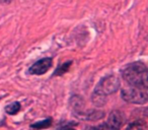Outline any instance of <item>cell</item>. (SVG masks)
I'll return each instance as SVG.
<instances>
[{
	"mask_svg": "<svg viewBox=\"0 0 148 130\" xmlns=\"http://www.w3.org/2000/svg\"><path fill=\"white\" fill-rule=\"evenodd\" d=\"M148 69L143 62L128 64L122 70V77L129 87L148 89Z\"/></svg>",
	"mask_w": 148,
	"mask_h": 130,
	"instance_id": "cell-1",
	"label": "cell"
},
{
	"mask_svg": "<svg viewBox=\"0 0 148 130\" xmlns=\"http://www.w3.org/2000/svg\"><path fill=\"white\" fill-rule=\"evenodd\" d=\"M120 89V80L116 75L111 74L105 76L97 85L91 100L97 107H103L107 103V96L113 95Z\"/></svg>",
	"mask_w": 148,
	"mask_h": 130,
	"instance_id": "cell-2",
	"label": "cell"
},
{
	"mask_svg": "<svg viewBox=\"0 0 148 130\" xmlns=\"http://www.w3.org/2000/svg\"><path fill=\"white\" fill-rule=\"evenodd\" d=\"M121 97L127 103L137 104V105H143L148 101L147 89H138V87H130L129 89H123L121 91Z\"/></svg>",
	"mask_w": 148,
	"mask_h": 130,
	"instance_id": "cell-3",
	"label": "cell"
},
{
	"mask_svg": "<svg viewBox=\"0 0 148 130\" xmlns=\"http://www.w3.org/2000/svg\"><path fill=\"white\" fill-rule=\"evenodd\" d=\"M125 123V116L119 110H114L110 113L106 123L108 130H120Z\"/></svg>",
	"mask_w": 148,
	"mask_h": 130,
	"instance_id": "cell-4",
	"label": "cell"
},
{
	"mask_svg": "<svg viewBox=\"0 0 148 130\" xmlns=\"http://www.w3.org/2000/svg\"><path fill=\"white\" fill-rule=\"evenodd\" d=\"M52 63H53V60H52V58L49 57L38 60L37 62H35L29 68V74H36V75L45 74L51 68Z\"/></svg>",
	"mask_w": 148,
	"mask_h": 130,
	"instance_id": "cell-5",
	"label": "cell"
},
{
	"mask_svg": "<svg viewBox=\"0 0 148 130\" xmlns=\"http://www.w3.org/2000/svg\"><path fill=\"white\" fill-rule=\"evenodd\" d=\"M126 130H147V125L144 120H137L130 123Z\"/></svg>",
	"mask_w": 148,
	"mask_h": 130,
	"instance_id": "cell-6",
	"label": "cell"
},
{
	"mask_svg": "<svg viewBox=\"0 0 148 130\" xmlns=\"http://www.w3.org/2000/svg\"><path fill=\"white\" fill-rule=\"evenodd\" d=\"M52 125V119L51 118H47V119L43 120V121H38L36 123L32 124L31 128L35 130H42V129H46V128H49Z\"/></svg>",
	"mask_w": 148,
	"mask_h": 130,
	"instance_id": "cell-7",
	"label": "cell"
},
{
	"mask_svg": "<svg viewBox=\"0 0 148 130\" xmlns=\"http://www.w3.org/2000/svg\"><path fill=\"white\" fill-rule=\"evenodd\" d=\"M84 115L86 116V119L95 121V120H99V119H101V118L105 117V112L95 111V110H89V111H87Z\"/></svg>",
	"mask_w": 148,
	"mask_h": 130,
	"instance_id": "cell-8",
	"label": "cell"
},
{
	"mask_svg": "<svg viewBox=\"0 0 148 130\" xmlns=\"http://www.w3.org/2000/svg\"><path fill=\"white\" fill-rule=\"evenodd\" d=\"M19 110H21V103L18 102H13L5 107V112L9 115H15L18 113Z\"/></svg>",
	"mask_w": 148,
	"mask_h": 130,
	"instance_id": "cell-9",
	"label": "cell"
},
{
	"mask_svg": "<svg viewBox=\"0 0 148 130\" xmlns=\"http://www.w3.org/2000/svg\"><path fill=\"white\" fill-rule=\"evenodd\" d=\"M71 64H72V61H68V62H65V63H63L62 65H60V66L58 67L57 69H56L53 75H54V76L63 75L64 73H66L68 71V69H69L70 66H71Z\"/></svg>",
	"mask_w": 148,
	"mask_h": 130,
	"instance_id": "cell-10",
	"label": "cell"
},
{
	"mask_svg": "<svg viewBox=\"0 0 148 130\" xmlns=\"http://www.w3.org/2000/svg\"><path fill=\"white\" fill-rule=\"evenodd\" d=\"M85 130H108V127L106 125V123H103L97 126H87L85 128Z\"/></svg>",
	"mask_w": 148,
	"mask_h": 130,
	"instance_id": "cell-11",
	"label": "cell"
},
{
	"mask_svg": "<svg viewBox=\"0 0 148 130\" xmlns=\"http://www.w3.org/2000/svg\"><path fill=\"white\" fill-rule=\"evenodd\" d=\"M61 130H75L74 128H72V127H65V128H63V129H61Z\"/></svg>",
	"mask_w": 148,
	"mask_h": 130,
	"instance_id": "cell-12",
	"label": "cell"
}]
</instances>
